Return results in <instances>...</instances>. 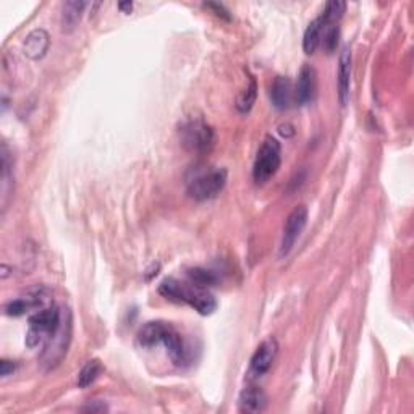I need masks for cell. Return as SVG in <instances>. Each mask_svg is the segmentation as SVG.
<instances>
[{"instance_id": "cell-16", "label": "cell", "mask_w": 414, "mask_h": 414, "mask_svg": "<svg viewBox=\"0 0 414 414\" xmlns=\"http://www.w3.org/2000/svg\"><path fill=\"white\" fill-rule=\"evenodd\" d=\"M325 26H327V23L324 21V18L320 15L307 25L305 31V38H303V49H305L307 55H312L314 52L317 50V48L320 45V40H322Z\"/></svg>"}, {"instance_id": "cell-9", "label": "cell", "mask_w": 414, "mask_h": 414, "mask_svg": "<svg viewBox=\"0 0 414 414\" xmlns=\"http://www.w3.org/2000/svg\"><path fill=\"white\" fill-rule=\"evenodd\" d=\"M162 343L165 345L168 356H170L172 363L175 366L183 367L191 361L190 349H188V347H186L183 337L180 335L178 332L172 327V325H168L165 335H164V338H162Z\"/></svg>"}, {"instance_id": "cell-8", "label": "cell", "mask_w": 414, "mask_h": 414, "mask_svg": "<svg viewBox=\"0 0 414 414\" xmlns=\"http://www.w3.org/2000/svg\"><path fill=\"white\" fill-rule=\"evenodd\" d=\"M70 330H72V325H70V317H68L67 322H63L62 320L55 334L48 340V345H45L44 353H43V363L48 364L49 369L60 363L63 354L67 353V347L70 342Z\"/></svg>"}, {"instance_id": "cell-1", "label": "cell", "mask_w": 414, "mask_h": 414, "mask_svg": "<svg viewBox=\"0 0 414 414\" xmlns=\"http://www.w3.org/2000/svg\"><path fill=\"white\" fill-rule=\"evenodd\" d=\"M159 293L165 296L167 300L186 303V305L195 307L202 316H209V314H212L217 309V301H215L211 293H207L206 290L196 287L193 283L188 285L180 282L177 278H165L160 283Z\"/></svg>"}, {"instance_id": "cell-20", "label": "cell", "mask_w": 414, "mask_h": 414, "mask_svg": "<svg viewBox=\"0 0 414 414\" xmlns=\"http://www.w3.org/2000/svg\"><path fill=\"white\" fill-rule=\"evenodd\" d=\"M256 96H258V86H256V81L254 78H251V83L249 86L244 89L240 97H238L236 101V109L240 110L241 114H246L249 112L251 109H253L254 102H256Z\"/></svg>"}, {"instance_id": "cell-25", "label": "cell", "mask_w": 414, "mask_h": 414, "mask_svg": "<svg viewBox=\"0 0 414 414\" xmlns=\"http://www.w3.org/2000/svg\"><path fill=\"white\" fill-rule=\"evenodd\" d=\"M85 411H91V413H102V411H107V406L102 403V401H92L87 406L83 408Z\"/></svg>"}, {"instance_id": "cell-4", "label": "cell", "mask_w": 414, "mask_h": 414, "mask_svg": "<svg viewBox=\"0 0 414 414\" xmlns=\"http://www.w3.org/2000/svg\"><path fill=\"white\" fill-rule=\"evenodd\" d=\"M282 164V148L278 139L273 136H266L261 144L253 165V180L256 185H264L278 172Z\"/></svg>"}, {"instance_id": "cell-11", "label": "cell", "mask_w": 414, "mask_h": 414, "mask_svg": "<svg viewBox=\"0 0 414 414\" xmlns=\"http://www.w3.org/2000/svg\"><path fill=\"white\" fill-rule=\"evenodd\" d=\"M349 87H352V50L343 48L340 65H338V99H340L342 106L348 104Z\"/></svg>"}, {"instance_id": "cell-14", "label": "cell", "mask_w": 414, "mask_h": 414, "mask_svg": "<svg viewBox=\"0 0 414 414\" xmlns=\"http://www.w3.org/2000/svg\"><path fill=\"white\" fill-rule=\"evenodd\" d=\"M271 101L278 110H285L293 101V87L287 77H277L271 85Z\"/></svg>"}, {"instance_id": "cell-12", "label": "cell", "mask_w": 414, "mask_h": 414, "mask_svg": "<svg viewBox=\"0 0 414 414\" xmlns=\"http://www.w3.org/2000/svg\"><path fill=\"white\" fill-rule=\"evenodd\" d=\"M50 45V39L48 31L44 29H34L26 36L25 43H23V49H25V54L33 58V60H39L45 54H48Z\"/></svg>"}, {"instance_id": "cell-23", "label": "cell", "mask_w": 414, "mask_h": 414, "mask_svg": "<svg viewBox=\"0 0 414 414\" xmlns=\"http://www.w3.org/2000/svg\"><path fill=\"white\" fill-rule=\"evenodd\" d=\"M204 7L214 10V13L217 15V16H222V18H225V20H230L229 10H225L224 5H220V4H214V2H209V4H204Z\"/></svg>"}, {"instance_id": "cell-10", "label": "cell", "mask_w": 414, "mask_h": 414, "mask_svg": "<svg viewBox=\"0 0 414 414\" xmlns=\"http://www.w3.org/2000/svg\"><path fill=\"white\" fill-rule=\"evenodd\" d=\"M314 94H316V70L306 63L298 75L295 99L301 104V106H306V104L312 101Z\"/></svg>"}, {"instance_id": "cell-15", "label": "cell", "mask_w": 414, "mask_h": 414, "mask_svg": "<svg viewBox=\"0 0 414 414\" xmlns=\"http://www.w3.org/2000/svg\"><path fill=\"white\" fill-rule=\"evenodd\" d=\"M168 325L170 324L160 322V320H156V322H148L141 330H139L138 343L144 348L159 345V343H162V338H164Z\"/></svg>"}, {"instance_id": "cell-22", "label": "cell", "mask_w": 414, "mask_h": 414, "mask_svg": "<svg viewBox=\"0 0 414 414\" xmlns=\"http://www.w3.org/2000/svg\"><path fill=\"white\" fill-rule=\"evenodd\" d=\"M338 38H340V28H338V25L325 26L320 44H322V48L325 49L327 54H334L335 52L338 45Z\"/></svg>"}, {"instance_id": "cell-5", "label": "cell", "mask_w": 414, "mask_h": 414, "mask_svg": "<svg viewBox=\"0 0 414 414\" xmlns=\"http://www.w3.org/2000/svg\"><path fill=\"white\" fill-rule=\"evenodd\" d=\"M182 143L191 153L204 154L209 153L214 144V131L206 121L202 120H190L180 130Z\"/></svg>"}, {"instance_id": "cell-6", "label": "cell", "mask_w": 414, "mask_h": 414, "mask_svg": "<svg viewBox=\"0 0 414 414\" xmlns=\"http://www.w3.org/2000/svg\"><path fill=\"white\" fill-rule=\"evenodd\" d=\"M307 224V207L306 206H298L295 207L293 211L290 212L287 222L283 225V233H282V240H280V249H278V258L283 259L291 253L295 243L298 241L300 235L305 230V227Z\"/></svg>"}, {"instance_id": "cell-7", "label": "cell", "mask_w": 414, "mask_h": 414, "mask_svg": "<svg viewBox=\"0 0 414 414\" xmlns=\"http://www.w3.org/2000/svg\"><path fill=\"white\" fill-rule=\"evenodd\" d=\"M278 353V343L273 337H269L264 340L256 349L253 358H251L249 369H248V378L249 381H256L266 376L273 364V361L277 358Z\"/></svg>"}, {"instance_id": "cell-19", "label": "cell", "mask_w": 414, "mask_h": 414, "mask_svg": "<svg viewBox=\"0 0 414 414\" xmlns=\"http://www.w3.org/2000/svg\"><path fill=\"white\" fill-rule=\"evenodd\" d=\"M101 372H102V366L97 359L87 361L78 374V387L86 388L92 386V383L96 382V378L101 376Z\"/></svg>"}, {"instance_id": "cell-2", "label": "cell", "mask_w": 414, "mask_h": 414, "mask_svg": "<svg viewBox=\"0 0 414 414\" xmlns=\"http://www.w3.org/2000/svg\"><path fill=\"white\" fill-rule=\"evenodd\" d=\"M227 185V170L222 167H200L186 178L188 195L196 201H209L217 197Z\"/></svg>"}, {"instance_id": "cell-17", "label": "cell", "mask_w": 414, "mask_h": 414, "mask_svg": "<svg viewBox=\"0 0 414 414\" xmlns=\"http://www.w3.org/2000/svg\"><path fill=\"white\" fill-rule=\"evenodd\" d=\"M87 7L86 2L81 0H70V2L63 4L62 9V28L63 31H72L78 26V23L83 16V11Z\"/></svg>"}, {"instance_id": "cell-26", "label": "cell", "mask_w": 414, "mask_h": 414, "mask_svg": "<svg viewBox=\"0 0 414 414\" xmlns=\"http://www.w3.org/2000/svg\"><path fill=\"white\" fill-rule=\"evenodd\" d=\"M119 7H120L121 10H128V11H130L131 7H133V4H131V2H125V4H120Z\"/></svg>"}, {"instance_id": "cell-13", "label": "cell", "mask_w": 414, "mask_h": 414, "mask_svg": "<svg viewBox=\"0 0 414 414\" xmlns=\"http://www.w3.org/2000/svg\"><path fill=\"white\" fill-rule=\"evenodd\" d=\"M238 406L243 413H261L267 406V395L259 387H248L240 393Z\"/></svg>"}, {"instance_id": "cell-3", "label": "cell", "mask_w": 414, "mask_h": 414, "mask_svg": "<svg viewBox=\"0 0 414 414\" xmlns=\"http://www.w3.org/2000/svg\"><path fill=\"white\" fill-rule=\"evenodd\" d=\"M60 322L62 312L58 311V307L55 306L44 307L36 314H33L28 320L29 327L26 332V345L29 348H36L40 343L49 340V338L57 332Z\"/></svg>"}, {"instance_id": "cell-21", "label": "cell", "mask_w": 414, "mask_h": 414, "mask_svg": "<svg viewBox=\"0 0 414 414\" xmlns=\"http://www.w3.org/2000/svg\"><path fill=\"white\" fill-rule=\"evenodd\" d=\"M345 9H347L345 2H340V0H332V2L325 5V9L322 13H320V16H322L327 25H337V21L342 18Z\"/></svg>"}, {"instance_id": "cell-24", "label": "cell", "mask_w": 414, "mask_h": 414, "mask_svg": "<svg viewBox=\"0 0 414 414\" xmlns=\"http://www.w3.org/2000/svg\"><path fill=\"white\" fill-rule=\"evenodd\" d=\"M13 371H15L13 361H9V359H2V361H0V376H2V377H7V376H10Z\"/></svg>"}, {"instance_id": "cell-18", "label": "cell", "mask_w": 414, "mask_h": 414, "mask_svg": "<svg viewBox=\"0 0 414 414\" xmlns=\"http://www.w3.org/2000/svg\"><path fill=\"white\" fill-rule=\"evenodd\" d=\"M186 276H188L191 283L204 290L214 287V285H217L219 282V277L215 276L212 271L204 269V267H193V269H188Z\"/></svg>"}]
</instances>
